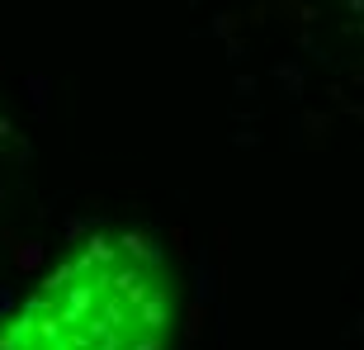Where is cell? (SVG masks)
<instances>
[{"instance_id": "obj_1", "label": "cell", "mask_w": 364, "mask_h": 350, "mask_svg": "<svg viewBox=\"0 0 364 350\" xmlns=\"http://www.w3.org/2000/svg\"><path fill=\"white\" fill-rule=\"evenodd\" d=\"M171 280L137 237H100L67 260L19 317L0 350H166Z\"/></svg>"}]
</instances>
